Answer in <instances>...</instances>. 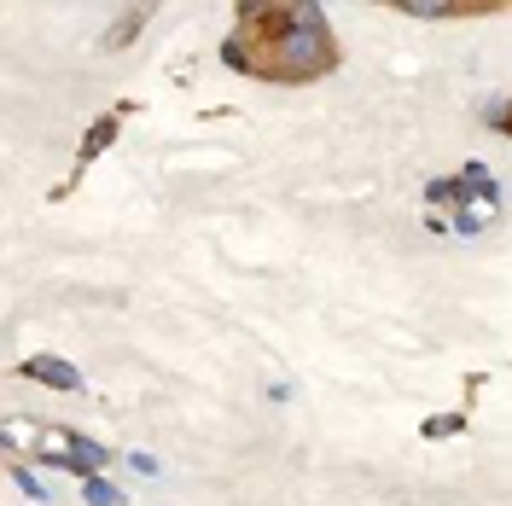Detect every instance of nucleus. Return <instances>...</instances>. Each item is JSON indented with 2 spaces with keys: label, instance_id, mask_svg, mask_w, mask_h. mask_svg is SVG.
Wrapping results in <instances>:
<instances>
[{
  "label": "nucleus",
  "instance_id": "obj_7",
  "mask_svg": "<svg viewBox=\"0 0 512 506\" xmlns=\"http://www.w3.org/2000/svg\"><path fill=\"white\" fill-rule=\"evenodd\" d=\"M222 64H233V70H245L251 59H245V47H239V41H227V47H222Z\"/></svg>",
  "mask_w": 512,
  "mask_h": 506
},
{
  "label": "nucleus",
  "instance_id": "obj_5",
  "mask_svg": "<svg viewBox=\"0 0 512 506\" xmlns=\"http://www.w3.org/2000/svg\"><path fill=\"white\" fill-rule=\"evenodd\" d=\"M82 495H88L94 506H117V489H111V483H99V477H88V483H82Z\"/></svg>",
  "mask_w": 512,
  "mask_h": 506
},
{
  "label": "nucleus",
  "instance_id": "obj_6",
  "mask_svg": "<svg viewBox=\"0 0 512 506\" xmlns=\"http://www.w3.org/2000/svg\"><path fill=\"white\" fill-rule=\"evenodd\" d=\"M12 477H18V489H24L30 501H47V483H41V477H30V472H12Z\"/></svg>",
  "mask_w": 512,
  "mask_h": 506
},
{
  "label": "nucleus",
  "instance_id": "obj_4",
  "mask_svg": "<svg viewBox=\"0 0 512 506\" xmlns=\"http://www.w3.org/2000/svg\"><path fill=\"white\" fill-rule=\"evenodd\" d=\"M396 12H402V18H460L466 6H443V0H402Z\"/></svg>",
  "mask_w": 512,
  "mask_h": 506
},
{
  "label": "nucleus",
  "instance_id": "obj_1",
  "mask_svg": "<svg viewBox=\"0 0 512 506\" xmlns=\"http://www.w3.org/2000/svg\"><path fill=\"white\" fill-rule=\"evenodd\" d=\"M280 24H286V30L274 35V59H268V70H274L280 82H309V76H320V70L332 64L326 12H320V6H286Z\"/></svg>",
  "mask_w": 512,
  "mask_h": 506
},
{
  "label": "nucleus",
  "instance_id": "obj_2",
  "mask_svg": "<svg viewBox=\"0 0 512 506\" xmlns=\"http://www.w3.org/2000/svg\"><path fill=\"white\" fill-rule=\"evenodd\" d=\"M24 379L53 384V390H82V373H76L70 361H59V355H30V361H24Z\"/></svg>",
  "mask_w": 512,
  "mask_h": 506
},
{
  "label": "nucleus",
  "instance_id": "obj_8",
  "mask_svg": "<svg viewBox=\"0 0 512 506\" xmlns=\"http://www.w3.org/2000/svg\"><path fill=\"white\" fill-rule=\"evenodd\" d=\"M105 140H111V123H99V128H94V140L82 146V158H94V152H99V146H105Z\"/></svg>",
  "mask_w": 512,
  "mask_h": 506
},
{
  "label": "nucleus",
  "instance_id": "obj_3",
  "mask_svg": "<svg viewBox=\"0 0 512 506\" xmlns=\"http://www.w3.org/2000/svg\"><path fill=\"white\" fill-rule=\"evenodd\" d=\"M140 24H146V6H123L105 30V47H128V35H140Z\"/></svg>",
  "mask_w": 512,
  "mask_h": 506
}]
</instances>
